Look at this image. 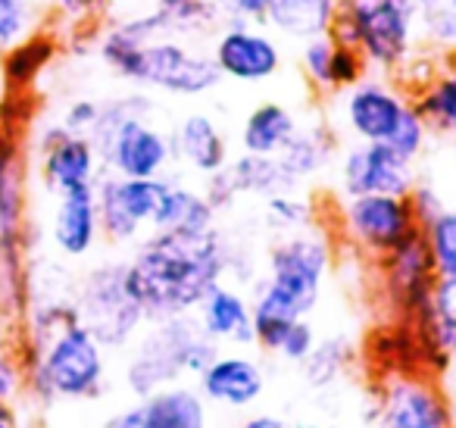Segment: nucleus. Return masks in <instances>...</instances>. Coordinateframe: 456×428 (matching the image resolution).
I'll use <instances>...</instances> for the list:
<instances>
[{"label":"nucleus","instance_id":"30","mask_svg":"<svg viewBox=\"0 0 456 428\" xmlns=\"http://www.w3.org/2000/svg\"><path fill=\"white\" fill-rule=\"evenodd\" d=\"M151 13L157 16L163 35H175L184 41L213 38L222 26L216 0H153Z\"/></svg>","mask_w":456,"mask_h":428},{"label":"nucleus","instance_id":"43","mask_svg":"<svg viewBox=\"0 0 456 428\" xmlns=\"http://www.w3.org/2000/svg\"><path fill=\"white\" fill-rule=\"evenodd\" d=\"M26 394V369H22L20 353L0 347V403L13 407Z\"/></svg>","mask_w":456,"mask_h":428},{"label":"nucleus","instance_id":"10","mask_svg":"<svg viewBox=\"0 0 456 428\" xmlns=\"http://www.w3.org/2000/svg\"><path fill=\"white\" fill-rule=\"evenodd\" d=\"M369 428H450V400L431 372L379 375L369 403Z\"/></svg>","mask_w":456,"mask_h":428},{"label":"nucleus","instance_id":"54","mask_svg":"<svg viewBox=\"0 0 456 428\" xmlns=\"http://www.w3.org/2000/svg\"><path fill=\"white\" fill-rule=\"evenodd\" d=\"M447 4H450V7H453V10H456V0H447Z\"/></svg>","mask_w":456,"mask_h":428},{"label":"nucleus","instance_id":"44","mask_svg":"<svg viewBox=\"0 0 456 428\" xmlns=\"http://www.w3.org/2000/svg\"><path fill=\"white\" fill-rule=\"evenodd\" d=\"M222 22H266L269 0H216Z\"/></svg>","mask_w":456,"mask_h":428},{"label":"nucleus","instance_id":"21","mask_svg":"<svg viewBox=\"0 0 456 428\" xmlns=\"http://www.w3.org/2000/svg\"><path fill=\"white\" fill-rule=\"evenodd\" d=\"M172 160L184 163L191 172L209 178L232 163V147L222 126L209 113H188L172 126Z\"/></svg>","mask_w":456,"mask_h":428},{"label":"nucleus","instance_id":"9","mask_svg":"<svg viewBox=\"0 0 456 428\" xmlns=\"http://www.w3.org/2000/svg\"><path fill=\"white\" fill-rule=\"evenodd\" d=\"M338 232L356 253L379 263L400 244L422 235V226L410 194H360L341 201Z\"/></svg>","mask_w":456,"mask_h":428},{"label":"nucleus","instance_id":"26","mask_svg":"<svg viewBox=\"0 0 456 428\" xmlns=\"http://www.w3.org/2000/svg\"><path fill=\"white\" fill-rule=\"evenodd\" d=\"M410 97L431 132L456 138V54L444 57L441 66L410 91Z\"/></svg>","mask_w":456,"mask_h":428},{"label":"nucleus","instance_id":"19","mask_svg":"<svg viewBox=\"0 0 456 428\" xmlns=\"http://www.w3.org/2000/svg\"><path fill=\"white\" fill-rule=\"evenodd\" d=\"M47 238H51L53 251L66 259H85L97 251V244L103 241V228L94 185L63 191L53 197Z\"/></svg>","mask_w":456,"mask_h":428},{"label":"nucleus","instance_id":"27","mask_svg":"<svg viewBox=\"0 0 456 428\" xmlns=\"http://www.w3.org/2000/svg\"><path fill=\"white\" fill-rule=\"evenodd\" d=\"M369 359L379 375L391 372H425V353L412 322L394 319L391 325L379 328L369 341Z\"/></svg>","mask_w":456,"mask_h":428},{"label":"nucleus","instance_id":"20","mask_svg":"<svg viewBox=\"0 0 456 428\" xmlns=\"http://www.w3.org/2000/svg\"><path fill=\"white\" fill-rule=\"evenodd\" d=\"M194 319L219 347H256L254 300L241 284L219 282L194 309Z\"/></svg>","mask_w":456,"mask_h":428},{"label":"nucleus","instance_id":"36","mask_svg":"<svg viewBox=\"0 0 456 428\" xmlns=\"http://www.w3.org/2000/svg\"><path fill=\"white\" fill-rule=\"evenodd\" d=\"M335 45L338 41L331 32L300 41V54H297L300 76L322 97H331V57H335Z\"/></svg>","mask_w":456,"mask_h":428},{"label":"nucleus","instance_id":"46","mask_svg":"<svg viewBox=\"0 0 456 428\" xmlns=\"http://www.w3.org/2000/svg\"><path fill=\"white\" fill-rule=\"evenodd\" d=\"M410 201H412V210H416L419 226H425L428 219H435V216L447 207V203H444V197L437 194V188L431 182H416V185H412Z\"/></svg>","mask_w":456,"mask_h":428},{"label":"nucleus","instance_id":"37","mask_svg":"<svg viewBox=\"0 0 456 428\" xmlns=\"http://www.w3.org/2000/svg\"><path fill=\"white\" fill-rule=\"evenodd\" d=\"M45 7L35 0H0V54L35 35L45 22Z\"/></svg>","mask_w":456,"mask_h":428},{"label":"nucleus","instance_id":"32","mask_svg":"<svg viewBox=\"0 0 456 428\" xmlns=\"http://www.w3.org/2000/svg\"><path fill=\"white\" fill-rule=\"evenodd\" d=\"M225 169L241 197H260V201H266V197L279 194V191H291V182H288L279 157H256V153L241 151L238 157H232V163Z\"/></svg>","mask_w":456,"mask_h":428},{"label":"nucleus","instance_id":"8","mask_svg":"<svg viewBox=\"0 0 456 428\" xmlns=\"http://www.w3.org/2000/svg\"><path fill=\"white\" fill-rule=\"evenodd\" d=\"M82 325L101 341L107 350H126L134 344L147 325V313L132 294L126 278V259L97 263L78 278L72 291Z\"/></svg>","mask_w":456,"mask_h":428},{"label":"nucleus","instance_id":"7","mask_svg":"<svg viewBox=\"0 0 456 428\" xmlns=\"http://www.w3.org/2000/svg\"><path fill=\"white\" fill-rule=\"evenodd\" d=\"M331 35L379 76H400L422 54L416 0H341Z\"/></svg>","mask_w":456,"mask_h":428},{"label":"nucleus","instance_id":"39","mask_svg":"<svg viewBox=\"0 0 456 428\" xmlns=\"http://www.w3.org/2000/svg\"><path fill=\"white\" fill-rule=\"evenodd\" d=\"M369 72H372V70H369L366 57H362L356 47L341 45V41H338V45H335V57H331V97L344 95L347 88H354V85L362 82Z\"/></svg>","mask_w":456,"mask_h":428},{"label":"nucleus","instance_id":"6","mask_svg":"<svg viewBox=\"0 0 456 428\" xmlns=\"http://www.w3.org/2000/svg\"><path fill=\"white\" fill-rule=\"evenodd\" d=\"M219 350L222 347L203 332L194 313L147 322L128 350L122 382L134 400L169 384L197 382V375L213 363Z\"/></svg>","mask_w":456,"mask_h":428},{"label":"nucleus","instance_id":"42","mask_svg":"<svg viewBox=\"0 0 456 428\" xmlns=\"http://www.w3.org/2000/svg\"><path fill=\"white\" fill-rule=\"evenodd\" d=\"M107 0H53L51 10L60 16L66 29H85L101 20Z\"/></svg>","mask_w":456,"mask_h":428},{"label":"nucleus","instance_id":"2","mask_svg":"<svg viewBox=\"0 0 456 428\" xmlns=\"http://www.w3.org/2000/svg\"><path fill=\"white\" fill-rule=\"evenodd\" d=\"M94 54L132 88L184 101L209 95L222 82L213 54L203 51L197 41L163 35L151 10L107 22L94 41Z\"/></svg>","mask_w":456,"mask_h":428},{"label":"nucleus","instance_id":"5","mask_svg":"<svg viewBox=\"0 0 456 428\" xmlns=\"http://www.w3.org/2000/svg\"><path fill=\"white\" fill-rule=\"evenodd\" d=\"M101 153L103 172L126 178H159L169 172V132L153 122L151 91H126L101 103V119L88 135Z\"/></svg>","mask_w":456,"mask_h":428},{"label":"nucleus","instance_id":"45","mask_svg":"<svg viewBox=\"0 0 456 428\" xmlns=\"http://www.w3.org/2000/svg\"><path fill=\"white\" fill-rule=\"evenodd\" d=\"M200 191L207 194V201L213 203L216 213H225V210H232L238 197H241V194H238V188H235V182H232V176H228V169L209 176L207 185H203Z\"/></svg>","mask_w":456,"mask_h":428},{"label":"nucleus","instance_id":"48","mask_svg":"<svg viewBox=\"0 0 456 428\" xmlns=\"http://www.w3.org/2000/svg\"><path fill=\"white\" fill-rule=\"evenodd\" d=\"M235 428H294L285 416H275V413H248L241 416Z\"/></svg>","mask_w":456,"mask_h":428},{"label":"nucleus","instance_id":"22","mask_svg":"<svg viewBox=\"0 0 456 428\" xmlns=\"http://www.w3.org/2000/svg\"><path fill=\"white\" fill-rule=\"evenodd\" d=\"M134 428H209V403L194 382L159 388L128 407Z\"/></svg>","mask_w":456,"mask_h":428},{"label":"nucleus","instance_id":"33","mask_svg":"<svg viewBox=\"0 0 456 428\" xmlns=\"http://www.w3.org/2000/svg\"><path fill=\"white\" fill-rule=\"evenodd\" d=\"M263 222L279 235L304 232V228L319 226L316 222V203H313L300 188L279 191V194H273V197L263 201Z\"/></svg>","mask_w":456,"mask_h":428},{"label":"nucleus","instance_id":"16","mask_svg":"<svg viewBox=\"0 0 456 428\" xmlns=\"http://www.w3.org/2000/svg\"><path fill=\"white\" fill-rule=\"evenodd\" d=\"M416 182V163L403 160L391 144H381V141H354L338 157L341 197L410 194Z\"/></svg>","mask_w":456,"mask_h":428},{"label":"nucleus","instance_id":"47","mask_svg":"<svg viewBox=\"0 0 456 428\" xmlns=\"http://www.w3.org/2000/svg\"><path fill=\"white\" fill-rule=\"evenodd\" d=\"M431 303H435L441 313L453 316L456 319V276H447V278H437L435 284V297H431Z\"/></svg>","mask_w":456,"mask_h":428},{"label":"nucleus","instance_id":"51","mask_svg":"<svg viewBox=\"0 0 456 428\" xmlns=\"http://www.w3.org/2000/svg\"><path fill=\"white\" fill-rule=\"evenodd\" d=\"M7 97H10V85H7V76H4V60H0V107H4Z\"/></svg>","mask_w":456,"mask_h":428},{"label":"nucleus","instance_id":"15","mask_svg":"<svg viewBox=\"0 0 456 428\" xmlns=\"http://www.w3.org/2000/svg\"><path fill=\"white\" fill-rule=\"evenodd\" d=\"M410 107V91L394 85L391 76H379V72H369L362 82L341 95V119L354 141L387 144Z\"/></svg>","mask_w":456,"mask_h":428},{"label":"nucleus","instance_id":"41","mask_svg":"<svg viewBox=\"0 0 456 428\" xmlns=\"http://www.w3.org/2000/svg\"><path fill=\"white\" fill-rule=\"evenodd\" d=\"M101 103L97 97H76L63 107V116H60V126L72 135H91L101 119Z\"/></svg>","mask_w":456,"mask_h":428},{"label":"nucleus","instance_id":"40","mask_svg":"<svg viewBox=\"0 0 456 428\" xmlns=\"http://www.w3.org/2000/svg\"><path fill=\"white\" fill-rule=\"evenodd\" d=\"M316 341H319V334H316V328H313V322L310 319H297L285 332V338H281V344H279V350H275V357L285 359V363L300 366L313 353Z\"/></svg>","mask_w":456,"mask_h":428},{"label":"nucleus","instance_id":"13","mask_svg":"<svg viewBox=\"0 0 456 428\" xmlns=\"http://www.w3.org/2000/svg\"><path fill=\"white\" fill-rule=\"evenodd\" d=\"M437 269L431 263V253L425 247L422 235L410 238L391 251L387 257L379 259V288L381 300L391 309L394 319L412 322L435 297Z\"/></svg>","mask_w":456,"mask_h":428},{"label":"nucleus","instance_id":"4","mask_svg":"<svg viewBox=\"0 0 456 428\" xmlns=\"http://www.w3.org/2000/svg\"><path fill=\"white\" fill-rule=\"evenodd\" d=\"M20 359L26 369V394L41 409L97 400L110 384V350L82 322L60 328L32 350H22Z\"/></svg>","mask_w":456,"mask_h":428},{"label":"nucleus","instance_id":"31","mask_svg":"<svg viewBox=\"0 0 456 428\" xmlns=\"http://www.w3.org/2000/svg\"><path fill=\"white\" fill-rule=\"evenodd\" d=\"M356 363V344L347 338V334H329V338H319L316 347H313L310 357L300 363V372H304L306 384L316 391L331 388L338 384Z\"/></svg>","mask_w":456,"mask_h":428},{"label":"nucleus","instance_id":"11","mask_svg":"<svg viewBox=\"0 0 456 428\" xmlns=\"http://www.w3.org/2000/svg\"><path fill=\"white\" fill-rule=\"evenodd\" d=\"M166 182H169V176L126 178L103 172L94 185L103 241L113 247H134L147 232H153V219H157Z\"/></svg>","mask_w":456,"mask_h":428},{"label":"nucleus","instance_id":"24","mask_svg":"<svg viewBox=\"0 0 456 428\" xmlns=\"http://www.w3.org/2000/svg\"><path fill=\"white\" fill-rule=\"evenodd\" d=\"M300 122L288 103L279 101H263L248 110L238 132V144L244 153H256V157H279L288 147V141L297 135Z\"/></svg>","mask_w":456,"mask_h":428},{"label":"nucleus","instance_id":"50","mask_svg":"<svg viewBox=\"0 0 456 428\" xmlns=\"http://www.w3.org/2000/svg\"><path fill=\"white\" fill-rule=\"evenodd\" d=\"M0 428H20L16 409L10 407V403H0Z\"/></svg>","mask_w":456,"mask_h":428},{"label":"nucleus","instance_id":"14","mask_svg":"<svg viewBox=\"0 0 456 428\" xmlns=\"http://www.w3.org/2000/svg\"><path fill=\"white\" fill-rule=\"evenodd\" d=\"M32 151L38 157V176L41 185L51 197L63 194L72 188H88L97 185L103 176L101 153L88 135L66 132L60 122L45 126L32 141Z\"/></svg>","mask_w":456,"mask_h":428},{"label":"nucleus","instance_id":"12","mask_svg":"<svg viewBox=\"0 0 456 428\" xmlns=\"http://www.w3.org/2000/svg\"><path fill=\"white\" fill-rule=\"evenodd\" d=\"M209 54L219 76L235 85H266L285 70V47L266 22H222Z\"/></svg>","mask_w":456,"mask_h":428},{"label":"nucleus","instance_id":"38","mask_svg":"<svg viewBox=\"0 0 456 428\" xmlns=\"http://www.w3.org/2000/svg\"><path fill=\"white\" fill-rule=\"evenodd\" d=\"M428 141H431L428 122L422 119V113H419L416 107H410V110H406V116H403V122L397 126V132H394V138L387 141V144H391L403 160L416 163V160L425 153V147H428Z\"/></svg>","mask_w":456,"mask_h":428},{"label":"nucleus","instance_id":"18","mask_svg":"<svg viewBox=\"0 0 456 428\" xmlns=\"http://www.w3.org/2000/svg\"><path fill=\"white\" fill-rule=\"evenodd\" d=\"M28 147L0 126V251H28Z\"/></svg>","mask_w":456,"mask_h":428},{"label":"nucleus","instance_id":"17","mask_svg":"<svg viewBox=\"0 0 456 428\" xmlns=\"http://www.w3.org/2000/svg\"><path fill=\"white\" fill-rule=\"evenodd\" d=\"M197 391L209 407L225 413H248L266 394V366L248 347H222L216 359L197 375Z\"/></svg>","mask_w":456,"mask_h":428},{"label":"nucleus","instance_id":"28","mask_svg":"<svg viewBox=\"0 0 456 428\" xmlns=\"http://www.w3.org/2000/svg\"><path fill=\"white\" fill-rule=\"evenodd\" d=\"M331 157H335L331 132H325L322 126H300L297 135L279 153V163L285 169L291 188H304L306 182H313L331 163Z\"/></svg>","mask_w":456,"mask_h":428},{"label":"nucleus","instance_id":"29","mask_svg":"<svg viewBox=\"0 0 456 428\" xmlns=\"http://www.w3.org/2000/svg\"><path fill=\"white\" fill-rule=\"evenodd\" d=\"M60 54V41L57 35L38 29L35 35H28L26 41H20L16 47L0 54L4 60V76L13 95H26L35 82L47 72V66H53Z\"/></svg>","mask_w":456,"mask_h":428},{"label":"nucleus","instance_id":"25","mask_svg":"<svg viewBox=\"0 0 456 428\" xmlns=\"http://www.w3.org/2000/svg\"><path fill=\"white\" fill-rule=\"evenodd\" d=\"M338 4L341 0H269L266 26L288 41L329 35L335 26Z\"/></svg>","mask_w":456,"mask_h":428},{"label":"nucleus","instance_id":"53","mask_svg":"<svg viewBox=\"0 0 456 428\" xmlns=\"http://www.w3.org/2000/svg\"><path fill=\"white\" fill-rule=\"evenodd\" d=\"M35 4H41V7L47 10V7H51V4H53V0H35Z\"/></svg>","mask_w":456,"mask_h":428},{"label":"nucleus","instance_id":"35","mask_svg":"<svg viewBox=\"0 0 456 428\" xmlns=\"http://www.w3.org/2000/svg\"><path fill=\"white\" fill-rule=\"evenodd\" d=\"M422 241L431 253L437 276H456V207H444L422 226Z\"/></svg>","mask_w":456,"mask_h":428},{"label":"nucleus","instance_id":"49","mask_svg":"<svg viewBox=\"0 0 456 428\" xmlns=\"http://www.w3.org/2000/svg\"><path fill=\"white\" fill-rule=\"evenodd\" d=\"M441 384L447 391V400H450V428H456V359L447 372L441 375Z\"/></svg>","mask_w":456,"mask_h":428},{"label":"nucleus","instance_id":"52","mask_svg":"<svg viewBox=\"0 0 456 428\" xmlns=\"http://www.w3.org/2000/svg\"><path fill=\"white\" fill-rule=\"evenodd\" d=\"M294 428H338V425H329V422H297Z\"/></svg>","mask_w":456,"mask_h":428},{"label":"nucleus","instance_id":"1","mask_svg":"<svg viewBox=\"0 0 456 428\" xmlns=\"http://www.w3.org/2000/svg\"><path fill=\"white\" fill-rule=\"evenodd\" d=\"M235 244L213 228L207 235L147 232L126 259L132 294L144 307L147 322L191 316L200 300L228 278Z\"/></svg>","mask_w":456,"mask_h":428},{"label":"nucleus","instance_id":"23","mask_svg":"<svg viewBox=\"0 0 456 428\" xmlns=\"http://www.w3.org/2000/svg\"><path fill=\"white\" fill-rule=\"evenodd\" d=\"M219 213L213 203L207 201L200 188H191L184 182L169 178L166 191L159 197L157 219H153V232H175V235H207L213 232Z\"/></svg>","mask_w":456,"mask_h":428},{"label":"nucleus","instance_id":"3","mask_svg":"<svg viewBox=\"0 0 456 428\" xmlns=\"http://www.w3.org/2000/svg\"><path fill=\"white\" fill-rule=\"evenodd\" d=\"M335 269V244L319 226L279 235L266 253V272L254 282V334L263 353L279 350L285 332L322 300L325 282Z\"/></svg>","mask_w":456,"mask_h":428},{"label":"nucleus","instance_id":"34","mask_svg":"<svg viewBox=\"0 0 456 428\" xmlns=\"http://www.w3.org/2000/svg\"><path fill=\"white\" fill-rule=\"evenodd\" d=\"M416 16H419V35L428 51L441 54V57H453L456 54V10L447 0H416Z\"/></svg>","mask_w":456,"mask_h":428}]
</instances>
